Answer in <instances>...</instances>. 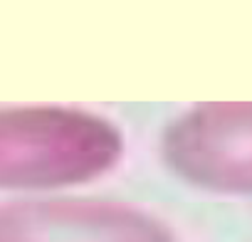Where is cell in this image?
I'll use <instances>...</instances> for the list:
<instances>
[{
  "instance_id": "cell-1",
  "label": "cell",
  "mask_w": 252,
  "mask_h": 242,
  "mask_svg": "<svg viewBox=\"0 0 252 242\" xmlns=\"http://www.w3.org/2000/svg\"><path fill=\"white\" fill-rule=\"evenodd\" d=\"M121 151L104 121L57 109L0 111V188H52L106 171Z\"/></svg>"
},
{
  "instance_id": "cell-2",
  "label": "cell",
  "mask_w": 252,
  "mask_h": 242,
  "mask_svg": "<svg viewBox=\"0 0 252 242\" xmlns=\"http://www.w3.org/2000/svg\"><path fill=\"white\" fill-rule=\"evenodd\" d=\"M166 153L193 183L252 193V104H208L168 131Z\"/></svg>"
},
{
  "instance_id": "cell-3",
  "label": "cell",
  "mask_w": 252,
  "mask_h": 242,
  "mask_svg": "<svg viewBox=\"0 0 252 242\" xmlns=\"http://www.w3.org/2000/svg\"><path fill=\"white\" fill-rule=\"evenodd\" d=\"M0 242H173V235L126 205L42 200L0 208Z\"/></svg>"
}]
</instances>
